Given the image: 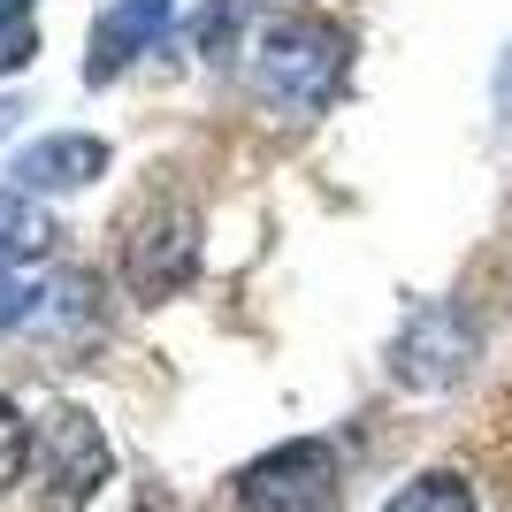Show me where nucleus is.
Instances as JSON below:
<instances>
[{
	"label": "nucleus",
	"mask_w": 512,
	"mask_h": 512,
	"mask_svg": "<svg viewBox=\"0 0 512 512\" xmlns=\"http://www.w3.org/2000/svg\"><path fill=\"white\" fill-rule=\"evenodd\" d=\"M92 176H107V146L85 130H62V138H39L16 153V192H77Z\"/></svg>",
	"instance_id": "39448f33"
},
{
	"label": "nucleus",
	"mask_w": 512,
	"mask_h": 512,
	"mask_svg": "<svg viewBox=\"0 0 512 512\" xmlns=\"http://www.w3.org/2000/svg\"><path fill=\"white\" fill-rule=\"evenodd\" d=\"M344 85V31L321 16H276L253 31V92L291 123H314Z\"/></svg>",
	"instance_id": "f257e3e1"
},
{
	"label": "nucleus",
	"mask_w": 512,
	"mask_h": 512,
	"mask_svg": "<svg viewBox=\"0 0 512 512\" xmlns=\"http://www.w3.org/2000/svg\"><path fill=\"white\" fill-rule=\"evenodd\" d=\"M39 314H46V291L0 268V329H16V321H39Z\"/></svg>",
	"instance_id": "9b49d317"
},
{
	"label": "nucleus",
	"mask_w": 512,
	"mask_h": 512,
	"mask_svg": "<svg viewBox=\"0 0 512 512\" xmlns=\"http://www.w3.org/2000/svg\"><path fill=\"white\" fill-rule=\"evenodd\" d=\"M31 467H39V482H46V512H85L92 497L107 490V474H115V451H107L100 421H92L85 406H54L39 421Z\"/></svg>",
	"instance_id": "7ed1b4c3"
},
{
	"label": "nucleus",
	"mask_w": 512,
	"mask_h": 512,
	"mask_svg": "<svg viewBox=\"0 0 512 512\" xmlns=\"http://www.w3.org/2000/svg\"><path fill=\"white\" fill-rule=\"evenodd\" d=\"M474 352H482V337H474V321L459 314L451 299H421L406 314V329L390 337V375L413 390H451L459 375L474 367Z\"/></svg>",
	"instance_id": "20e7f679"
},
{
	"label": "nucleus",
	"mask_w": 512,
	"mask_h": 512,
	"mask_svg": "<svg viewBox=\"0 0 512 512\" xmlns=\"http://www.w3.org/2000/svg\"><path fill=\"white\" fill-rule=\"evenodd\" d=\"M138 512H169V505H161V497H146V505H138Z\"/></svg>",
	"instance_id": "ddd939ff"
},
{
	"label": "nucleus",
	"mask_w": 512,
	"mask_h": 512,
	"mask_svg": "<svg viewBox=\"0 0 512 512\" xmlns=\"http://www.w3.org/2000/svg\"><path fill=\"white\" fill-rule=\"evenodd\" d=\"M31 451H39V428L0 398V490H16L23 474H31Z\"/></svg>",
	"instance_id": "1a4fd4ad"
},
{
	"label": "nucleus",
	"mask_w": 512,
	"mask_h": 512,
	"mask_svg": "<svg viewBox=\"0 0 512 512\" xmlns=\"http://www.w3.org/2000/svg\"><path fill=\"white\" fill-rule=\"evenodd\" d=\"M199 268V237H192V222H184V214H176V222H138V237H130V283H138V291H176V283L192 276Z\"/></svg>",
	"instance_id": "423d86ee"
},
{
	"label": "nucleus",
	"mask_w": 512,
	"mask_h": 512,
	"mask_svg": "<svg viewBox=\"0 0 512 512\" xmlns=\"http://www.w3.org/2000/svg\"><path fill=\"white\" fill-rule=\"evenodd\" d=\"M383 512H482V505H474V482H467V474L436 467V474H413Z\"/></svg>",
	"instance_id": "6e6552de"
},
{
	"label": "nucleus",
	"mask_w": 512,
	"mask_h": 512,
	"mask_svg": "<svg viewBox=\"0 0 512 512\" xmlns=\"http://www.w3.org/2000/svg\"><path fill=\"white\" fill-rule=\"evenodd\" d=\"M245 512H344V459L321 436H291L237 474Z\"/></svg>",
	"instance_id": "f03ea898"
},
{
	"label": "nucleus",
	"mask_w": 512,
	"mask_h": 512,
	"mask_svg": "<svg viewBox=\"0 0 512 512\" xmlns=\"http://www.w3.org/2000/svg\"><path fill=\"white\" fill-rule=\"evenodd\" d=\"M497 115L512 123V46H505V62H497Z\"/></svg>",
	"instance_id": "f8f14e48"
},
{
	"label": "nucleus",
	"mask_w": 512,
	"mask_h": 512,
	"mask_svg": "<svg viewBox=\"0 0 512 512\" xmlns=\"http://www.w3.org/2000/svg\"><path fill=\"white\" fill-rule=\"evenodd\" d=\"M31 62V0H0V69Z\"/></svg>",
	"instance_id": "9d476101"
},
{
	"label": "nucleus",
	"mask_w": 512,
	"mask_h": 512,
	"mask_svg": "<svg viewBox=\"0 0 512 512\" xmlns=\"http://www.w3.org/2000/svg\"><path fill=\"white\" fill-rule=\"evenodd\" d=\"M46 245H54V222H46V207L31 192H0V268H23V260H39Z\"/></svg>",
	"instance_id": "0eeeda50"
}]
</instances>
